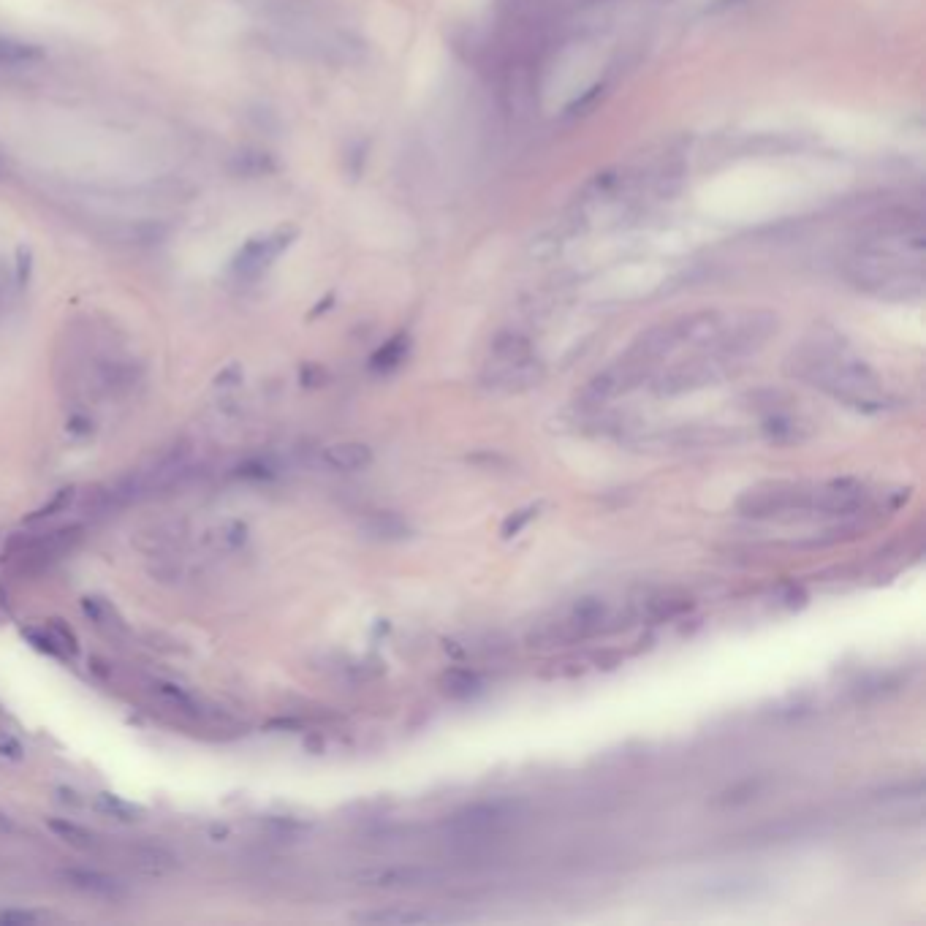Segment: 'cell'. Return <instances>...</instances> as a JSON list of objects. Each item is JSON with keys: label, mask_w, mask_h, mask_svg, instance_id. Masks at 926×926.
Listing matches in <instances>:
<instances>
[{"label": "cell", "mask_w": 926, "mask_h": 926, "mask_svg": "<svg viewBox=\"0 0 926 926\" xmlns=\"http://www.w3.org/2000/svg\"><path fill=\"white\" fill-rule=\"evenodd\" d=\"M788 370L810 386H818L850 408L864 413L888 411L894 400L883 389L878 373L856 356L845 354L837 345L812 343L791 356Z\"/></svg>", "instance_id": "obj_1"}, {"label": "cell", "mask_w": 926, "mask_h": 926, "mask_svg": "<svg viewBox=\"0 0 926 926\" xmlns=\"http://www.w3.org/2000/svg\"><path fill=\"white\" fill-rule=\"evenodd\" d=\"M777 326H780V318L769 310L747 313L731 326L723 324L712 348L720 359H739V356L755 354L758 348L769 343V337L777 335Z\"/></svg>", "instance_id": "obj_2"}, {"label": "cell", "mask_w": 926, "mask_h": 926, "mask_svg": "<svg viewBox=\"0 0 926 926\" xmlns=\"http://www.w3.org/2000/svg\"><path fill=\"white\" fill-rule=\"evenodd\" d=\"M736 511L750 519H772V516L791 514V511H810V492L796 484H764L739 497Z\"/></svg>", "instance_id": "obj_3"}, {"label": "cell", "mask_w": 926, "mask_h": 926, "mask_svg": "<svg viewBox=\"0 0 926 926\" xmlns=\"http://www.w3.org/2000/svg\"><path fill=\"white\" fill-rule=\"evenodd\" d=\"M354 883L375 891H411V888H430L443 883V872L435 867L419 864H394V867H370L356 872Z\"/></svg>", "instance_id": "obj_4"}, {"label": "cell", "mask_w": 926, "mask_h": 926, "mask_svg": "<svg viewBox=\"0 0 926 926\" xmlns=\"http://www.w3.org/2000/svg\"><path fill=\"white\" fill-rule=\"evenodd\" d=\"M726 375L728 367L723 364L720 356H715V359H696V362L677 364V367L666 370L655 381L652 389H655L658 397H677V394H688L696 392V389H704V386H712V383L723 381Z\"/></svg>", "instance_id": "obj_5"}, {"label": "cell", "mask_w": 926, "mask_h": 926, "mask_svg": "<svg viewBox=\"0 0 926 926\" xmlns=\"http://www.w3.org/2000/svg\"><path fill=\"white\" fill-rule=\"evenodd\" d=\"M294 237V229H280L275 231V234H267V237L248 239V242L237 250L234 261H231V272L237 277H242V280H258V277L272 267V261L291 245V239Z\"/></svg>", "instance_id": "obj_6"}, {"label": "cell", "mask_w": 926, "mask_h": 926, "mask_svg": "<svg viewBox=\"0 0 926 926\" xmlns=\"http://www.w3.org/2000/svg\"><path fill=\"white\" fill-rule=\"evenodd\" d=\"M726 440H731V435L720 427H677V430L655 432V435H641L631 440V446L641 451H698L720 446Z\"/></svg>", "instance_id": "obj_7"}, {"label": "cell", "mask_w": 926, "mask_h": 926, "mask_svg": "<svg viewBox=\"0 0 926 926\" xmlns=\"http://www.w3.org/2000/svg\"><path fill=\"white\" fill-rule=\"evenodd\" d=\"M544 375V364L533 359V354H527L519 356V359H497L484 373L481 383L487 389H492V392L516 394L538 386V383L544 381Z\"/></svg>", "instance_id": "obj_8"}, {"label": "cell", "mask_w": 926, "mask_h": 926, "mask_svg": "<svg viewBox=\"0 0 926 926\" xmlns=\"http://www.w3.org/2000/svg\"><path fill=\"white\" fill-rule=\"evenodd\" d=\"M514 818V810L503 802H484L465 807L451 815L446 821V829L457 837H489L497 834L500 829H506L508 823Z\"/></svg>", "instance_id": "obj_9"}, {"label": "cell", "mask_w": 926, "mask_h": 926, "mask_svg": "<svg viewBox=\"0 0 926 926\" xmlns=\"http://www.w3.org/2000/svg\"><path fill=\"white\" fill-rule=\"evenodd\" d=\"M641 378H644V364L628 356L625 362L614 364L609 370H603L595 378H590L587 389H584V400H590L592 405L609 402L614 397H620V394L631 392L633 386H639Z\"/></svg>", "instance_id": "obj_10"}, {"label": "cell", "mask_w": 926, "mask_h": 926, "mask_svg": "<svg viewBox=\"0 0 926 926\" xmlns=\"http://www.w3.org/2000/svg\"><path fill=\"white\" fill-rule=\"evenodd\" d=\"M867 500V492L861 487L859 481L853 478H840V481H831L818 492H810V511L826 516H848L856 514Z\"/></svg>", "instance_id": "obj_11"}, {"label": "cell", "mask_w": 926, "mask_h": 926, "mask_svg": "<svg viewBox=\"0 0 926 926\" xmlns=\"http://www.w3.org/2000/svg\"><path fill=\"white\" fill-rule=\"evenodd\" d=\"M58 878L66 883V886L77 888L87 897H96V899H123L125 897V886L112 875H106L101 869H87V867H66L60 869Z\"/></svg>", "instance_id": "obj_12"}, {"label": "cell", "mask_w": 926, "mask_h": 926, "mask_svg": "<svg viewBox=\"0 0 926 926\" xmlns=\"http://www.w3.org/2000/svg\"><path fill=\"white\" fill-rule=\"evenodd\" d=\"M136 546L142 549L147 557H177L185 544V530L177 522H161V525L144 527L142 533H136Z\"/></svg>", "instance_id": "obj_13"}, {"label": "cell", "mask_w": 926, "mask_h": 926, "mask_svg": "<svg viewBox=\"0 0 926 926\" xmlns=\"http://www.w3.org/2000/svg\"><path fill=\"white\" fill-rule=\"evenodd\" d=\"M764 888V880L734 872V875H717V878L704 880V883L698 886V894L709 899H720V902H736V899L755 897V894H761Z\"/></svg>", "instance_id": "obj_14"}, {"label": "cell", "mask_w": 926, "mask_h": 926, "mask_svg": "<svg viewBox=\"0 0 926 926\" xmlns=\"http://www.w3.org/2000/svg\"><path fill=\"white\" fill-rule=\"evenodd\" d=\"M359 924H443L451 921L449 913H438V910H411V907H386V910H370V913H359L354 916Z\"/></svg>", "instance_id": "obj_15"}, {"label": "cell", "mask_w": 926, "mask_h": 926, "mask_svg": "<svg viewBox=\"0 0 926 926\" xmlns=\"http://www.w3.org/2000/svg\"><path fill=\"white\" fill-rule=\"evenodd\" d=\"M321 459H324L326 468L351 473V470H364L373 465V449L367 443H359V440H343V443L324 449Z\"/></svg>", "instance_id": "obj_16"}, {"label": "cell", "mask_w": 926, "mask_h": 926, "mask_svg": "<svg viewBox=\"0 0 926 926\" xmlns=\"http://www.w3.org/2000/svg\"><path fill=\"white\" fill-rule=\"evenodd\" d=\"M761 432L774 446H793V443H802V440L810 438V424L799 416H791V413L774 411L766 416Z\"/></svg>", "instance_id": "obj_17"}, {"label": "cell", "mask_w": 926, "mask_h": 926, "mask_svg": "<svg viewBox=\"0 0 926 926\" xmlns=\"http://www.w3.org/2000/svg\"><path fill=\"white\" fill-rule=\"evenodd\" d=\"M362 530L367 538H375V541H405L413 535L411 522L394 511H375L364 519Z\"/></svg>", "instance_id": "obj_18"}, {"label": "cell", "mask_w": 926, "mask_h": 926, "mask_svg": "<svg viewBox=\"0 0 926 926\" xmlns=\"http://www.w3.org/2000/svg\"><path fill=\"white\" fill-rule=\"evenodd\" d=\"M229 169L234 177H245V180H258V177H269L277 172L275 155L264 153V150H242L231 158Z\"/></svg>", "instance_id": "obj_19"}, {"label": "cell", "mask_w": 926, "mask_h": 926, "mask_svg": "<svg viewBox=\"0 0 926 926\" xmlns=\"http://www.w3.org/2000/svg\"><path fill=\"white\" fill-rule=\"evenodd\" d=\"M44 55H47V52H44L39 44L0 36V66H6V68L33 66V63H41Z\"/></svg>", "instance_id": "obj_20"}, {"label": "cell", "mask_w": 926, "mask_h": 926, "mask_svg": "<svg viewBox=\"0 0 926 926\" xmlns=\"http://www.w3.org/2000/svg\"><path fill=\"white\" fill-rule=\"evenodd\" d=\"M47 826L52 834H58L60 840L68 842V845H74V848H79V850L101 848L98 834H93V831L85 829V826H79V823L68 821V818H49Z\"/></svg>", "instance_id": "obj_21"}, {"label": "cell", "mask_w": 926, "mask_h": 926, "mask_svg": "<svg viewBox=\"0 0 926 926\" xmlns=\"http://www.w3.org/2000/svg\"><path fill=\"white\" fill-rule=\"evenodd\" d=\"M93 807H96L98 812L109 815V818H115V821H123V823H134V821H142V818H144V810L139 807V804L128 802V799L117 796V793H106V791L96 793V799H93Z\"/></svg>", "instance_id": "obj_22"}, {"label": "cell", "mask_w": 926, "mask_h": 926, "mask_svg": "<svg viewBox=\"0 0 926 926\" xmlns=\"http://www.w3.org/2000/svg\"><path fill=\"white\" fill-rule=\"evenodd\" d=\"M204 541L215 549H239V546L248 541V525L245 522H239V519H226V522H220L212 530H207L204 535Z\"/></svg>", "instance_id": "obj_23"}, {"label": "cell", "mask_w": 926, "mask_h": 926, "mask_svg": "<svg viewBox=\"0 0 926 926\" xmlns=\"http://www.w3.org/2000/svg\"><path fill=\"white\" fill-rule=\"evenodd\" d=\"M153 693L155 696H161L166 704H172L174 709H180V712H191V715H199L201 704L199 698L188 693V690L182 688V685H174V682H163V679H155L153 682Z\"/></svg>", "instance_id": "obj_24"}, {"label": "cell", "mask_w": 926, "mask_h": 926, "mask_svg": "<svg viewBox=\"0 0 926 926\" xmlns=\"http://www.w3.org/2000/svg\"><path fill=\"white\" fill-rule=\"evenodd\" d=\"M405 356H408V337L397 335L375 351L373 359H370V367H373L375 373H389L394 367H400Z\"/></svg>", "instance_id": "obj_25"}, {"label": "cell", "mask_w": 926, "mask_h": 926, "mask_svg": "<svg viewBox=\"0 0 926 926\" xmlns=\"http://www.w3.org/2000/svg\"><path fill=\"white\" fill-rule=\"evenodd\" d=\"M82 611H85L90 620L96 622L101 631H125V625L123 620L117 617V611L112 609L109 603L101 601V598H85V601H82Z\"/></svg>", "instance_id": "obj_26"}, {"label": "cell", "mask_w": 926, "mask_h": 926, "mask_svg": "<svg viewBox=\"0 0 926 926\" xmlns=\"http://www.w3.org/2000/svg\"><path fill=\"white\" fill-rule=\"evenodd\" d=\"M693 603L685 595H655L647 601V614L652 620H671L677 614H685Z\"/></svg>", "instance_id": "obj_27"}, {"label": "cell", "mask_w": 926, "mask_h": 926, "mask_svg": "<svg viewBox=\"0 0 926 926\" xmlns=\"http://www.w3.org/2000/svg\"><path fill=\"white\" fill-rule=\"evenodd\" d=\"M134 861H136V867L144 869V872H153V875L169 872V869L174 867L172 853H166L163 848H153V845L134 848Z\"/></svg>", "instance_id": "obj_28"}, {"label": "cell", "mask_w": 926, "mask_h": 926, "mask_svg": "<svg viewBox=\"0 0 926 926\" xmlns=\"http://www.w3.org/2000/svg\"><path fill=\"white\" fill-rule=\"evenodd\" d=\"M440 685L443 690L454 698H470L476 696L478 690H481V679L476 674H470V671H449L446 677L440 679Z\"/></svg>", "instance_id": "obj_29"}, {"label": "cell", "mask_w": 926, "mask_h": 926, "mask_svg": "<svg viewBox=\"0 0 926 926\" xmlns=\"http://www.w3.org/2000/svg\"><path fill=\"white\" fill-rule=\"evenodd\" d=\"M495 359H519V356L533 354V345L522 335H500L492 345Z\"/></svg>", "instance_id": "obj_30"}, {"label": "cell", "mask_w": 926, "mask_h": 926, "mask_svg": "<svg viewBox=\"0 0 926 926\" xmlns=\"http://www.w3.org/2000/svg\"><path fill=\"white\" fill-rule=\"evenodd\" d=\"M74 495H77V489H74V487L58 489V492L49 497L44 506L36 508V511H33V514L28 516V522H41V519H47V516L63 514V511H66V508L71 506V503H74Z\"/></svg>", "instance_id": "obj_31"}, {"label": "cell", "mask_w": 926, "mask_h": 926, "mask_svg": "<svg viewBox=\"0 0 926 926\" xmlns=\"http://www.w3.org/2000/svg\"><path fill=\"white\" fill-rule=\"evenodd\" d=\"M47 633L52 636V641H55V647L60 650V655H63V652H71V655H74V652H77V639H74V633L68 631L66 625H60V620L49 622Z\"/></svg>", "instance_id": "obj_32"}, {"label": "cell", "mask_w": 926, "mask_h": 926, "mask_svg": "<svg viewBox=\"0 0 926 926\" xmlns=\"http://www.w3.org/2000/svg\"><path fill=\"white\" fill-rule=\"evenodd\" d=\"M0 758H6V761H22L25 758V747L9 731H0Z\"/></svg>", "instance_id": "obj_33"}, {"label": "cell", "mask_w": 926, "mask_h": 926, "mask_svg": "<svg viewBox=\"0 0 926 926\" xmlns=\"http://www.w3.org/2000/svg\"><path fill=\"white\" fill-rule=\"evenodd\" d=\"M41 916L33 910H0V926H25V924H39Z\"/></svg>", "instance_id": "obj_34"}, {"label": "cell", "mask_w": 926, "mask_h": 926, "mask_svg": "<svg viewBox=\"0 0 926 926\" xmlns=\"http://www.w3.org/2000/svg\"><path fill=\"white\" fill-rule=\"evenodd\" d=\"M758 788H761L758 783H753V780H745V783L734 785L731 791L723 793V802H726V804H742V802H747V799H753L755 793H758Z\"/></svg>", "instance_id": "obj_35"}, {"label": "cell", "mask_w": 926, "mask_h": 926, "mask_svg": "<svg viewBox=\"0 0 926 926\" xmlns=\"http://www.w3.org/2000/svg\"><path fill=\"white\" fill-rule=\"evenodd\" d=\"M535 514H538V508L530 506V508H525V511H516L514 516H508L506 525H503V538H511V535L519 533V530H522V527H525Z\"/></svg>", "instance_id": "obj_36"}, {"label": "cell", "mask_w": 926, "mask_h": 926, "mask_svg": "<svg viewBox=\"0 0 926 926\" xmlns=\"http://www.w3.org/2000/svg\"><path fill=\"white\" fill-rule=\"evenodd\" d=\"M30 267H33V253L28 248H17V283L20 286L28 283Z\"/></svg>", "instance_id": "obj_37"}, {"label": "cell", "mask_w": 926, "mask_h": 926, "mask_svg": "<svg viewBox=\"0 0 926 926\" xmlns=\"http://www.w3.org/2000/svg\"><path fill=\"white\" fill-rule=\"evenodd\" d=\"M807 601V592L799 587V584H785L783 587V603L788 609H799Z\"/></svg>", "instance_id": "obj_38"}, {"label": "cell", "mask_w": 926, "mask_h": 926, "mask_svg": "<svg viewBox=\"0 0 926 926\" xmlns=\"http://www.w3.org/2000/svg\"><path fill=\"white\" fill-rule=\"evenodd\" d=\"M239 378H242V373H239V367L234 364V367H229L226 373L218 375V386H231V383H239Z\"/></svg>", "instance_id": "obj_39"}, {"label": "cell", "mask_w": 926, "mask_h": 926, "mask_svg": "<svg viewBox=\"0 0 926 926\" xmlns=\"http://www.w3.org/2000/svg\"><path fill=\"white\" fill-rule=\"evenodd\" d=\"M736 3H742V0H715L712 11H723V9H728V6H736Z\"/></svg>", "instance_id": "obj_40"}, {"label": "cell", "mask_w": 926, "mask_h": 926, "mask_svg": "<svg viewBox=\"0 0 926 926\" xmlns=\"http://www.w3.org/2000/svg\"><path fill=\"white\" fill-rule=\"evenodd\" d=\"M590 3H598V0H582V6H590Z\"/></svg>", "instance_id": "obj_41"}]
</instances>
